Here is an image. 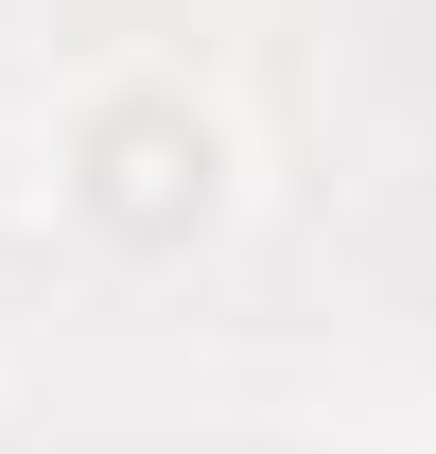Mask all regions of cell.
<instances>
[{"label": "cell", "mask_w": 436, "mask_h": 454, "mask_svg": "<svg viewBox=\"0 0 436 454\" xmlns=\"http://www.w3.org/2000/svg\"><path fill=\"white\" fill-rule=\"evenodd\" d=\"M88 210L140 227V245H158V227H192V210H210V122H175V106H105V122H88Z\"/></svg>", "instance_id": "6da1fadb"}]
</instances>
